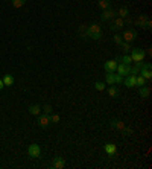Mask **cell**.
<instances>
[{"label":"cell","instance_id":"6da1fadb","mask_svg":"<svg viewBox=\"0 0 152 169\" xmlns=\"http://www.w3.org/2000/svg\"><path fill=\"white\" fill-rule=\"evenodd\" d=\"M88 35H90L91 40H101L102 38V28H101V24H97V23L90 24L88 26Z\"/></svg>","mask_w":152,"mask_h":169},{"label":"cell","instance_id":"7a4b0ae2","mask_svg":"<svg viewBox=\"0 0 152 169\" xmlns=\"http://www.w3.org/2000/svg\"><path fill=\"white\" fill-rule=\"evenodd\" d=\"M135 26H139V28H146V29H151V20L146 17V15H139L137 18H135V22H134Z\"/></svg>","mask_w":152,"mask_h":169},{"label":"cell","instance_id":"3957f363","mask_svg":"<svg viewBox=\"0 0 152 169\" xmlns=\"http://www.w3.org/2000/svg\"><path fill=\"white\" fill-rule=\"evenodd\" d=\"M27 156L32 157V158H38L41 156V148L38 146L37 143H32L31 146L27 148Z\"/></svg>","mask_w":152,"mask_h":169},{"label":"cell","instance_id":"277c9868","mask_svg":"<svg viewBox=\"0 0 152 169\" xmlns=\"http://www.w3.org/2000/svg\"><path fill=\"white\" fill-rule=\"evenodd\" d=\"M131 58H132V63L143 61V58H145V50H143V49H132V50H131Z\"/></svg>","mask_w":152,"mask_h":169},{"label":"cell","instance_id":"5b68a950","mask_svg":"<svg viewBox=\"0 0 152 169\" xmlns=\"http://www.w3.org/2000/svg\"><path fill=\"white\" fill-rule=\"evenodd\" d=\"M137 38V32H135V29H126L123 35H122V40L123 41H126V43H131V41H134Z\"/></svg>","mask_w":152,"mask_h":169},{"label":"cell","instance_id":"8992f818","mask_svg":"<svg viewBox=\"0 0 152 169\" xmlns=\"http://www.w3.org/2000/svg\"><path fill=\"white\" fill-rule=\"evenodd\" d=\"M151 69H152V64H151V63H143V66H141V69H140L141 76H143V78H146V79H151V78H152Z\"/></svg>","mask_w":152,"mask_h":169},{"label":"cell","instance_id":"52a82bcc","mask_svg":"<svg viewBox=\"0 0 152 169\" xmlns=\"http://www.w3.org/2000/svg\"><path fill=\"white\" fill-rule=\"evenodd\" d=\"M116 72L120 75V76H128V75H131V67H129L128 64H117V69H116Z\"/></svg>","mask_w":152,"mask_h":169},{"label":"cell","instance_id":"ba28073f","mask_svg":"<svg viewBox=\"0 0 152 169\" xmlns=\"http://www.w3.org/2000/svg\"><path fill=\"white\" fill-rule=\"evenodd\" d=\"M116 15H117V12L114 11V9H111V8H108V9H105V11L102 12V20L104 22H111V20H114L116 18Z\"/></svg>","mask_w":152,"mask_h":169},{"label":"cell","instance_id":"9c48e42d","mask_svg":"<svg viewBox=\"0 0 152 169\" xmlns=\"http://www.w3.org/2000/svg\"><path fill=\"white\" fill-rule=\"evenodd\" d=\"M117 63L116 59H110V61H106L105 64H104V69H105L106 73H116V69H117Z\"/></svg>","mask_w":152,"mask_h":169},{"label":"cell","instance_id":"30bf717a","mask_svg":"<svg viewBox=\"0 0 152 169\" xmlns=\"http://www.w3.org/2000/svg\"><path fill=\"white\" fill-rule=\"evenodd\" d=\"M123 26H125V22H123V18H120V17L111 20V29H113V31H119V29H122Z\"/></svg>","mask_w":152,"mask_h":169},{"label":"cell","instance_id":"8fae6325","mask_svg":"<svg viewBox=\"0 0 152 169\" xmlns=\"http://www.w3.org/2000/svg\"><path fill=\"white\" fill-rule=\"evenodd\" d=\"M78 34H79L81 38L88 40V38H90V35H88V26H87V24H81V26L78 28Z\"/></svg>","mask_w":152,"mask_h":169},{"label":"cell","instance_id":"7c38bea8","mask_svg":"<svg viewBox=\"0 0 152 169\" xmlns=\"http://www.w3.org/2000/svg\"><path fill=\"white\" fill-rule=\"evenodd\" d=\"M38 125L41 126V128H47L49 125H50V117H49V114H43V116H40V119H38Z\"/></svg>","mask_w":152,"mask_h":169},{"label":"cell","instance_id":"4fadbf2b","mask_svg":"<svg viewBox=\"0 0 152 169\" xmlns=\"http://www.w3.org/2000/svg\"><path fill=\"white\" fill-rule=\"evenodd\" d=\"M135 76L137 75H128V76H125V79H123V84L126 85V87H135Z\"/></svg>","mask_w":152,"mask_h":169},{"label":"cell","instance_id":"5bb4252c","mask_svg":"<svg viewBox=\"0 0 152 169\" xmlns=\"http://www.w3.org/2000/svg\"><path fill=\"white\" fill-rule=\"evenodd\" d=\"M66 166V160L62 157H55L53 158V168L55 169H62Z\"/></svg>","mask_w":152,"mask_h":169},{"label":"cell","instance_id":"9a60e30c","mask_svg":"<svg viewBox=\"0 0 152 169\" xmlns=\"http://www.w3.org/2000/svg\"><path fill=\"white\" fill-rule=\"evenodd\" d=\"M104 149H105V152L108 154V156H114V154H116V151H117V148H116L114 143H106Z\"/></svg>","mask_w":152,"mask_h":169},{"label":"cell","instance_id":"2e32d148","mask_svg":"<svg viewBox=\"0 0 152 169\" xmlns=\"http://www.w3.org/2000/svg\"><path fill=\"white\" fill-rule=\"evenodd\" d=\"M110 125H111L113 128H116V130H119V131H122V130L125 128V124H123L122 120H116V119H111V122H110Z\"/></svg>","mask_w":152,"mask_h":169},{"label":"cell","instance_id":"e0dca14e","mask_svg":"<svg viewBox=\"0 0 152 169\" xmlns=\"http://www.w3.org/2000/svg\"><path fill=\"white\" fill-rule=\"evenodd\" d=\"M108 95L111 96V98H119V95H120V91H119V89H117L116 85L113 84L110 89H108Z\"/></svg>","mask_w":152,"mask_h":169},{"label":"cell","instance_id":"ac0fdd59","mask_svg":"<svg viewBox=\"0 0 152 169\" xmlns=\"http://www.w3.org/2000/svg\"><path fill=\"white\" fill-rule=\"evenodd\" d=\"M116 61H120L122 64H131L132 63V58H131V55H123V56H120V58H117Z\"/></svg>","mask_w":152,"mask_h":169},{"label":"cell","instance_id":"d6986e66","mask_svg":"<svg viewBox=\"0 0 152 169\" xmlns=\"http://www.w3.org/2000/svg\"><path fill=\"white\" fill-rule=\"evenodd\" d=\"M2 81H3L5 85H12V84H14V76L8 73V75H5V76L2 78Z\"/></svg>","mask_w":152,"mask_h":169},{"label":"cell","instance_id":"ffe728a7","mask_svg":"<svg viewBox=\"0 0 152 169\" xmlns=\"http://www.w3.org/2000/svg\"><path fill=\"white\" fill-rule=\"evenodd\" d=\"M146 81H148V79L143 78L141 75L135 76V87H143V85H146Z\"/></svg>","mask_w":152,"mask_h":169},{"label":"cell","instance_id":"44dd1931","mask_svg":"<svg viewBox=\"0 0 152 169\" xmlns=\"http://www.w3.org/2000/svg\"><path fill=\"white\" fill-rule=\"evenodd\" d=\"M40 111H41L40 105H37V104H34V105H29V113H31L32 116H37V114H40Z\"/></svg>","mask_w":152,"mask_h":169},{"label":"cell","instance_id":"7402d4cb","mask_svg":"<svg viewBox=\"0 0 152 169\" xmlns=\"http://www.w3.org/2000/svg\"><path fill=\"white\" fill-rule=\"evenodd\" d=\"M117 14H119V17H120V18H125V17H128V15H129V9L126 8V6H123V8H120V9H119Z\"/></svg>","mask_w":152,"mask_h":169},{"label":"cell","instance_id":"603a6c76","mask_svg":"<svg viewBox=\"0 0 152 169\" xmlns=\"http://www.w3.org/2000/svg\"><path fill=\"white\" fill-rule=\"evenodd\" d=\"M149 93H151L149 87H146V85L140 87V96L141 98H149Z\"/></svg>","mask_w":152,"mask_h":169},{"label":"cell","instance_id":"cb8c5ba5","mask_svg":"<svg viewBox=\"0 0 152 169\" xmlns=\"http://www.w3.org/2000/svg\"><path fill=\"white\" fill-rule=\"evenodd\" d=\"M97 5L105 11V9H108L110 8V0H97Z\"/></svg>","mask_w":152,"mask_h":169},{"label":"cell","instance_id":"d4e9b609","mask_svg":"<svg viewBox=\"0 0 152 169\" xmlns=\"http://www.w3.org/2000/svg\"><path fill=\"white\" fill-rule=\"evenodd\" d=\"M11 3L14 8H22L24 3H26V0H11Z\"/></svg>","mask_w":152,"mask_h":169},{"label":"cell","instance_id":"484cf974","mask_svg":"<svg viewBox=\"0 0 152 169\" xmlns=\"http://www.w3.org/2000/svg\"><path fill=\"white\" fill-rule=\"evenodd\" d=\"M94 89L97 91H102L105 90V82H101V81H97V82H94Z\"/></svg>","mask_w":152,"mask_h":169},{"label":"cell","instance_id":"4316f807","mask_svg":"<svg viewBox=\"0 0 152 169\" xmlns=\"http://www.w3.org/2000/svg\"><path fill=\"white\" fill-rule=\"evenodd\" d=\"M122 50L125 52V54H128L129 50H131V43H126V41H122Z\"/></svg>","mask_w":152,"mask_h":169},{"label":"cell","instance_id":"83f0119b","mask_svg":"<svg viewBox=\"0 0 152 169\" xmlns=\"http://www.w3.org/2000/svg\"><path fill=\"white\" fill-rule=\"evenodd\" d=\"M106 82H108L110 85L114 84V73H106Z\"/></svg>","mask_w":152,"mask_h":169},{"label":"cell","instance_id":"f1b7e54d","mask_svg":"<svg viewBox=\"0 0 152 169\" xmlns=\"http://www.w3.org/2000/svg\"><path fill=\"white\" fill-rule=\"evenodd\" d=\"M50 117V124H58L59 122V116L58 114H52V116H49Z\"/></svg>","mask_w":152,"mask_h":169},{"label":"cell","instance_id":"f546056e","mask_svg":"<svg viewBox=\"0 0 152 169\" xmlns=\"http://www.w3.org/2000/svg\"><path fill=\"white\" fill-rule=\"evenodd\" d=\"M120 133H122L123 136H131V134H132V130H131L129 126H125V128H123Z\"/></svg>","mask_w":152,"mask_h":169},{"label":"cell","instance_id":"4dcf8cb0","mask_svg":"<svg viewBox=\"0 0 152 169\" xmlns=\"http://www.w3.org/2000/svg\"><path fill=\"white\" fill-rule=\"evenodd\" d=\"M123 82V76H120L119 73H114V84H120Z\"/></svg>","mask_w":152,"mask_h":169},{"label":"cell","instance_id":"1f68e13d","mask_svg":"<svg viewBox=\"0 0 152 169\" xmlns=\"http://www.w3.org/2000/svg\"><path fill=\"white\" fill-rule=\"evenodd\" d=\"M122 41H123V40H122V37H120V35H119V34L114 35V43H116V44L120 46V44H122Z\"/></svg>","mask_w":152,"mask_h":169},{"label":"cell","instance_id":"d6a6232c","mask_svg":"<svg viewBox=\"0 0 152 169\" xmlns=\"http://www.w3.org/2000/svg\"><path fill=\"white\" fill-rule=\"evenodd\" d=\"M43 110H44V113H46V114H50V113H52V107L47 104V105H44V107H43Z\"/></svg>","mask_w":152,"mask_h":169},{"label":"cell","instance_id":"836d02e7","mask_svg":"<svg viewBox=\"0 0 152 169\" xmlns=\"http://www.w3.org/2000/svg\"><path fill=\"white\" fill-rule=\"evenodd\" d=\"M123 22H125V24H131V23H132L131 22V18H126V20H123Z\"/></svg>","mask_w":152,"mask_h":169},{"label":"cell","instance_id":"e575fe53","mask_svg":"<svg viewBox=\"0 0 152 169\" xmlns=\"http://www.w3.org/2000/svg\"><path fill=\"white\" fill-rule=\"evenodd\" d=\"M3 87H5V84H3V81H2V79H0V90H2V89H3Z\"/></svg>","mask_w":152,"mask_h":169}]
</instances>
